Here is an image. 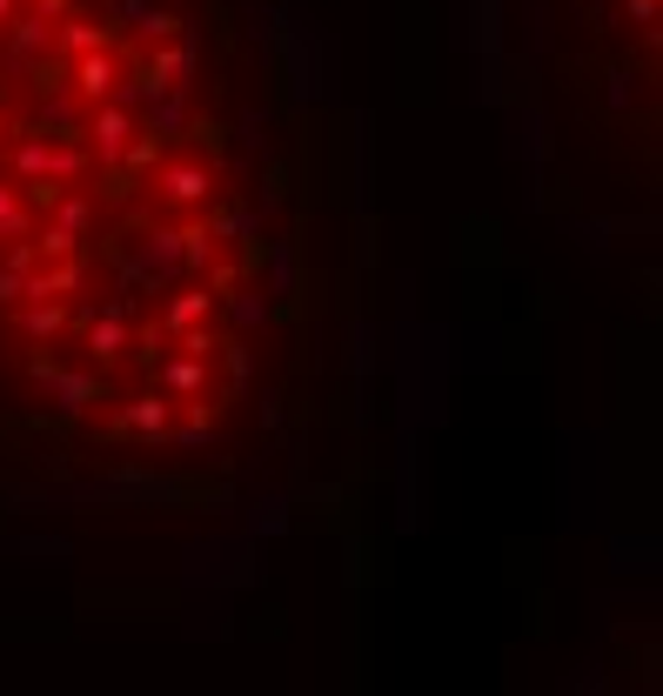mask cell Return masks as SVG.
I'll use <instances>...</instances> for the list:
<instances>
[{"mask_svg":"<svg viewBox=\"0 0 663 696\" xmlns=\"http://www.w3.org/2000/svg\"><path fill=\"white\" fill-rule=\"evenodd\" d=\"M175 0H0V469L182 489L315 436L336 242Z\"/></svg>","mask_w":663,"mask_h":696,"instance_id":"cell-1","label":"cell"}]
</instances>
